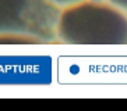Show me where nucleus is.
<instances>
[{
  "instance_id": "obj_2",
  "label": "nucleus",
  "mask_w": 127,
  "mask_h": 111,
  "mask_svg": "<svg viewBox=\"0 0 127 111\" xmlns=\"http://www.w3.org/2000/svg\"><path fill=\"white\" fill-rule=\"evenodd\" d=\"M45 1L49 3L50 6H53V7L62 10V8L74 6V4H77V3H81V1H84V0H45Z\"/></svg>"
},
{
  "instance_id": "obj_1",
  "label": "nucleus",
  "mask_w": 127,
  "mask_h": 111,
  "mask_svg": "<svg viewBox=\"0 0 127 111\" xmlns=\"http://www.w3.org/2000/svg\"><path fill=\"white\" fill-rule=\"evenodd\" d=\"M55 31L63 44L126 46L127 13L105 0H84L60 10Z\"/></svg>"
},
{
  "instance_id": "obj_3",
  "label": "nucleus",
  "mask_w": 127,
  "mask_h": 111,
  "mask_svg": "<svg viewBox=\"0 0 127 111\" xmlns=\"http://www.w3.org/2000/svg\"><path fill=\"white\" fill-rule=\"evenodd\" d=\"M105 1H108L109 4H112L115 7L120 8L122 11L127 13V0H105Z\"/></svg>"
}]
</instances>
